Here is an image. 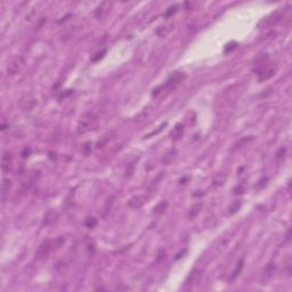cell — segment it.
Segmentation results:
<instances>
[{"label": "cell", "instance_id": "cell-1", "mask_svg": "<svg viewBox=\"0 0 292 292\" xmlns=\"http://www.w3.org/2000/svg\"><path fill=\"white\" fill-rule=\"evenodd\" d=\"M64 237L63 236H60L55 240H46L39 245L38 250L35 252V258L38 260H45L47 259L48 256L51 253V252L55 250V249H58L61 245L64 243Z\"/></svg>", "mask_w": 292, "mask_h": 292}, {"label": "cell", "instance_id": "cell-2", "mask_svg": "<svg viewBox=\"0 0 292 292\" xmlns=\"http://www.w3.org/2000/svg\"><path fill=\"white\" fill-rule=\"evenodd\" d=\"M96 121H97V115L94 112H88V113L83 114L81 116L80 122H79L78 129H77L78 134L79 135H82V134L90 131L91 129H93V127H95Z\"/></svg>", "mask_w": 292, "mask_h": 292}, {"label": "cell", "instance_id": "cell-3", "mask_svg": "<svg viewBox=\"0 0 292 292\" xmlns=\"http://www.w3.org/2000/svg\"><path fill=\"white\" fill-rule=\"evenodd\" d=\"M186 78V74L184 72H175L169 77L167 80L166 85H163V88L167 89H175L178 85H180Z\"/></svg>", "mask_w": 292, "mask_h": 292}, {"label": "cell", "instance_id": "cell-4", "mask_svg": "<svg viewBox=\"0 0 292 292\" xmlns=\"http://www.w3.org/2000/svg\"><path fill=\"white\" fill-rule=\"evenodd\" d=\"M24 63H25V61H24V58H23L22 56H19V57H16V58H14V60L8 64V66H7V74L13 76V74L19 72V71H21V69L23 67Z\"/></svg>", "mask_w": 292, "mask_h": 292}, {"label": "cell", "instance_id": "cell-5", "mask_svg": "<svg viewBox=\"0 0 292 292\" xmlns=\"http://www.w3.org/2000/svg\"><path fill=\"white\" fill-rule=\"evenodd\" d=\"M113 5L114 3H112V1H103V3H101L97 6V8L95 9V13H94L95 17H96V19H103L104 16L107 15L109 12L112 9Z\"/></svg>", "mask_w": 292, "mask_h": 292}, {"label": "cell", "instance_id": "cell-6", "mask_svg": "<svg viewBox=\"0 0 292 292\" xmlns=\"http://www.w3.org/2000/svg\"><path fill=\"white\" fill-rule=\"evenodd\" d=\"M283 16V10H277L275 13H273L272 15H269L266 19H261V22L259 23V28H266V26H270L275 24L276 22H279V19H282Z\"/></svg>", "mask_w": 292, "mask_h": 292}, {"label": "cell", "instance_id": "cell-7", "mask_svg": "<svg viewBox=\"0 0 292 292\" xmlns=\"http://www.w3.org/2000/svg\"><path fill=\"white\" fill-rule=\"evenodd\" d=\"M276 72V69L273 67V66H260L258 69V78H259V81H265V80H268L269 78L275 74Z\"/></svg>", "mask_w": 292, "mask_h": 292}, {"label": "cell", "instance_id": "cell-8", "mask_svg": "<svg viewBox=\"0 0 292 292\" xmlns=\"http://www.w3.org/2000/svg\"><path fill=\"white\" fill-rule=\"evenodd\" d=\"M173 29H175V23L169 22V23H166V24H162V25L159 26V28L157 29L155 33H157L160 38H164V37H167V35H169L170 33H171V31H173Z\"/></svg>", "mask_w": 292, "mask_h": 292}, {"label": "cell", "instance_id": "cell-9", "mask_svg": "<svg viewBox=\"0 0 292 292\" xmlns=\"http://www.w3.org/2000/svg\"><path fill=\"white\" fill-rule=\"evenodd\" d=\"M147 201V198L145 195H136L134 198H131L129 200L128 204L129 207L132 208V209H139L145 204V202Z\"/></svg>", "mask_w": 292, "mask_h": 292}, {"label": "cell", "instance_id": "cell-10", "mask_svg": "<svg viewBox=\"0 0 292 292\" xmlns=\"http://www.w3.org/2000/svg\"><path fill=\"white\" fill-rule=\"evenodd\" d=\"M13 163V155L10 152H3V157H1V168L3 171H9Z\"/></svg>", "mask_w": 292, "mask_h": 292}, {"label": "cell", "instance_id": "cell-11", "mask_svg": "<svg viewBox=\"0 0 292 292\" xmlns=\"http://www.w3.org/2000/svg\"><path fill=\"white\" fill-rule=\"evenodd\" d=\"M35 105V99L31 95H28L21 99V106L24 111H30Z\"/></svg>", "mask_w": 292, "mask_h": 292}, {"label": "cell", "instance_id": "cell-12", "mask_svg": "<svg viewBox=\"0 0 292 292\" xmlns=\"http://www.w3.org/2000/svg\"><path fill=\"white\" fill-rule=\"evenodd\" d=\"M115 136H116V132L115 131H111V132H109V134H106L105 136H103L102 137V139L99 141L97 143V147L99 148V147H103L104 145H106L109 141H111L112 139H114L115 138Z\"/></svg>", "mask_w": 292, "mask_h": 292}, {"label": "cell", "instance_id": "cell-13", "mask_svg": "<svg viewBox=\"0 0 292 292\" xmlns=\"http://www.w3.org/2000/svg\"><path fill=\"white\" fill-rule=\"evenodd\" d=\"M243 266H244V259L242 258L241 260L236 264V266H235V268H234V270H233V273H232V275L229 276V279L231 281H234V279H236V277L239 276L240 275V273H241V270L243 269Z\"/></svg>", "mask_w": 292, "mask_h": 292}, {"label": "cell", "instance_id": "cell-14", "mask_svg": "<svg viewBox=\"0 0 292 292\" xmlns=\"http://www.w3.org/2000/svg\"><path fill=\"white\" fill-rule=\"evenodd\" d=\"M202 207H203V204H202V203H195L194 205H193V207L189 209L188 214H187V217H188L189 219H193V218H195V217L200 214V211H201Z\"/></svg>", "mask_w": 292, "mask_h": 292}, {"label": "cell", "instance_id": "cell-15", "mask_svg": "<svg viewBox=\"0 0 292 292\" xmlns=\"http://www.w3.org/2000/svg\"><path fill=\"white\" fill-rule=\"evenodd\" d=\"M183 132H184V126H183L182 123L176 125V127L173 128V132H171V136H173V141H177V139L180 138L183 136Z\"/></svg>", "mask_w": 292, "mask_h": 292}, {"label": "cell", "instance_id": "cell-16", "mask_svg": "<svg viewBox=\"0 0 292 292\" xmlns=\"http://www.w3.org/2000/svg\"><path fill=\"white\" fill-rule=\"evenodd\" d=\"M163 176H164V173H160V175H159L157 178H154L153 180H152V182L148 184V186H147L148 192H154V191H155L157 186L159 185V182H160L161 179H162V177H163Z\"/></svg>", "mask_w": 292, "mask_h": 292}, {"label": "cell", "instance_id": "cell-17", "mask_svg": "<svg viewBox=\"0 0 292 292\" xmlns=\"http://www.w3.org/2000/svg\"><path fill=\"white\" fill-rule=\"evenodd\" d=\"M175 155H176V150H170V151H168L166 153V155L163 157V159H162V163L163 164L170 163V162L173 160Z\"/></svg>", "mask_w": 292, "mask_h": 292}, {"label": "cell", "instance_id": "cell-18", "mask_svg": "<svg viewBox=\"0 0 292 292\" xmlns=\"http://www.w3.org/2000/svg\"><path fill=\"white\" fill-rule=\"evenodd\" d=\"M167 207H168V203H167L166 201L160 202V203L157 204V205H155V208H154V214H157V215L163 214L164 211H166Z\"/></svg>", "mask_w": 292, "mask_h": 292}, {"label": "cell", "instance_id": "cell-19", "mask_svg": "<svg viewBox=\"0 0 292 292\" xmlns=\"http://www.w3.org/2000/svg\"><path fill=\"white\" fill-rule=\"evenodd\" d=\"M10 185H12V182H10V180L3 179V201H5V199H6L7 192H9Z\"/></svg>", "mask_w": 292, "mask_h": 292}, {"label": "cell", "instance_id": "cell-20", "mask_svg": "<svg viewBox=\"0 0 292 292\" xmlns=\"http://www.w3.org/2000/svg\"><path fill=\"white\" fill-rule=\"evenodd\" d=\"M85 225L88 227V228H94V227H96V225H97V219H96L95 217H88L85 221Z\"/></svg>", "mask_w": 292, "mask_h": 292}, {"label": "cell", "instance_id": "cell-21", "mask_svg": "<svg viewBox=\"0 0 292 292\" xmlns=\"http://www.w3.org/2000/svg\"><path fill=\"white\" fill-rule=\"evenodd\" d=\"M241 207V201H235L228 209V215H234Z\"/></svg>", "mask_w": 292, "mask_h": 292}, {"label": "cell", "instance_id": "cell-22", "mask_svg": "<svg viewBox=\"0 0 292 292\" xmlns=\"http://www.w3.org/2000/svg\"><path fill=\"white\" fill-rule=\"evenodd\" d=\"M244 191H245V183L242 182L237 186H235V188L233 189V193L234 194H242Z\"/></svg>", "mask_w": 292, "mask_h": 292}, {"label": "cell", "instance_id": "cell-23", "mask_svg": "<svg viewBox=\"0 0 292 292\" xmlns=\"http://www.w3.org/2000/svg\"><path fill=\"white\" fill-rule=\"evenodd\" d=\"M224 182H225V175L220 173V175H218L214 179V186H221L224 184Z\"/></svg>", "mask_w": 292, "mask_h": 292}, {"label": "cell", "instance_id": "cell-24", "mask_svg": "<svg viewBox=\"0 0 292 292\" xmlns=\"http://www.w3.org/2000/svg\"><path fill=\"white\" fill-rule=\"evenodd\" d=\"M177 8H178V6H177V5H173V6L169 7V8L167 9L166 13H164V17H166V19H168V17H171V16H173V14L177 12Z\"/></svg>", "mask_w": 292, "mask_h": 292}, {"label": "cell", "instance_id": "cell-25", "mask_svg": "<svg viewBox=\"0 0 292 292\" xmlns=\"http://www.w3.org/2000/svg\"><path fill=\"white\" fill-rule=\"evenodd\" d=\"M200 273H201V272H200L199 269H196V268H195V269H193V272L191 273V275L188 276V279H186V283L188 284V283H191V281L193 282V281H194V279H196L199 275H200Z\"/></svg>", "mask_w": 292, "mask_h": 292}, {"label": "cell", "instance_id": "cell-26", "mask_svg": "<svg viewBox=\"0 0 292 292\" xmlns=\"http://www.w3.org/2000/svg\"><path fill=\"white\" fill-rule=\"evenodd\" d=\"M251 139H252L251 136H250V137H248V138H242V139H240L239 141H236L235 144H234V147H233L232 150L234 151V150H236V148H240V147L242 146V145L244 144V143H248V141H251Z\"/></svg>", "mask_w": 292, "mask_h": 292}, {"label": "cell", "instance_id": "cell-27", "mask_svg": "<svg viewBox=\"0 0 292 292\" xmlns=\"http://www.w3.org/2000/svg\"><path fill=\"white\" fill-rule=\"evenodd\" d=\"M237 42H235V41H232V42H229V44L226 45V47H225V49H224V51L225 53H231L232 50H234L235 48H237Z\"/></svg>", "mask_w": 292, "mask_h": 292}, {"label": "cell", "instance_id": "cell-28", "mask_svg": "<svg viewBox=\"0 0 292 292\" xmlns=\"http://www.w3.org/2000/svg\"><path fill=\"white\" fill-rule=\"evenodd\" d=\"M105 53H106V49H103V50L98 51V53L96 54V55H95L93 58H91V62H93V63H95V62H98V61L101 60V58H103L104 55H105Z\"/></svg>", "mask_w": 292, "mask_h": 292}, {"label": "cell", "instance_id": "cell-29", "mask_svg": "<svg viewBox=\"0 0 292 292\" xmlns=\"http://www.w3.org/2000/svg\"><path fill=\"white\" fill-rule=\"evenodd\" d=\"M166 126H167V122L162 123V125H161V126L159 127V129H157V130H154V131L150 132V134H148V135H146V136H145V138H148V137H151V136H153V135H157V134H159V132H160L161 130H162V129H163V128H164V127H166Z\"/></svg>", "mask_w": 292, "mask_h": 292}, {"label": "cell", "instance_id": "cell-30", "mask_svg": "<svg viewBox=\"0 0 292 292\" xmlns=\"http://www.w3.org/2000/svg\"><path fill=\"white\" fill-rule=\"evenodd\" d=\"M163 259H166V251L164 250H160L159 251V253H157V264H159V263H161V261L163 260Z\"/></svg>", "mask_w": 292, "mask_h": 292}, {"label": "cell", "instance_id": "cell-31", "mask_svg": "<svg viewBox=\"0 0 292 292\" xmlns=\"http://www.w3.org/2000/svg\"><path fill=\"white\" fill-rule=\"evenodd\" d=\"M148 114V111H146V109H145L143 112H141V114H138V115L136 116V121H141V120L146 119V116H147Z\"/></svg>", "mask_w": 292, "mask_h": 292}, {"label": "cell", "instance_id": "cell-32", "mask_svg": "<svg viewBox=\"0 0 292 292\" xmlns=\"http://www.w3.org/2000/svg\"><path fill=\"white\" fill-rule=\"evenodd\" d=\"M30 153H31V150L30 148H24L22 152V157H28L29 155H30Z\"/></svg>", "mask_w": 292, "mask_h": 292}, {"label": "cell", "instance_id": "cell-33", "mask_svg": "<svg viewBox=\"0 0 292 292\" xmlns=\"http://www.w3.org/2000/svg\"><path fill=\"white\" fill-rule=\"evenodd\" d=\"M264 182H267V178H265V177H264V178H261L260 180H259V183H260V184L257 186V188H261V187H264V185H266V184H264Z\"/></svg>", "mask_w": 292, "mask_h": 292}, {"label": "cell", "instance_id": "cell-34", "mask_svg": "<svg viewBox=\"0 0 292 292\" xmlns=\"http://www.w3.org/2000/svg\"><path fill=\"white\" fill-rule=\"evenodd\" d=\"M284 152H285V148H281L279 152H277V154H276V157L277 159H281V157H283L282 154H284Z\"/></svg>", "mask_w": 292, "mask_h": 292}, {"label": "cell", "instance_id": "cell-35", "mask_svg": "<svg viewBox=\"0 0 292 292\" xmlns=\"http://www.w3.org/2000/svg\"><path fill=\"white\" fill-rule=\"evenodd\" d=\"M290 233H291V229H289V231H288V233H286V239H285L286 242L290 241Z\"/></svg>", "mask_w": 292, "mask_h": 292}, {"label": "cell", "instance_id": "cell-36", "mask_svg": "<svg viewBox=\"0 0 292 292\" xmlns=\"http://www.w3.org/2000/svg\"><path fill=\"white\" fill-rule=\"evenodd\" d=\"M186 252V250H184V251H182V252H179L178 254H177V257H176V259H179V258L182 257V254H184Z\"/></svg>", "mask_w": 292, "mask_h": 292}, {"label": "cell", "instance_id": "cell-37", "mask_svg": "<svg viewBox=\"0 0 292 292\" xmlns=\"http://www.w3.org/2000/svg\"><path fill=\"white\" fill-rule=\"evenodd\" d=\"M1 130H3H3H6V125H5V123H3V126H1Z\"/></svg>", "mask_w": 292, "mask_h": 292}]
</instances>
